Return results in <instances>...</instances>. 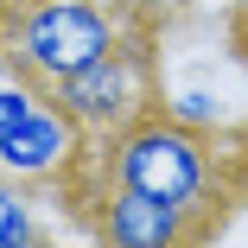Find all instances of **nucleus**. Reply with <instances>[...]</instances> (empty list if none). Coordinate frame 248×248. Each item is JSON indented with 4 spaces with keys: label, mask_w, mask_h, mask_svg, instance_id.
I'll list each match as a JSON object with an SVG mask.
<instances>
[{
    "label": "nucleus",
    "mask_w": 248,
    "mask_h": 248,
    "mask_svg": "<svg viewBox=\"0 0 248 248\" xmlns=\"http://www.w3.org/2000/svg\"><path fill=\"white\" fill-rule=\"evenodd\" d=\"M51 242V229L38 223V204L26 197V178L0 172V248H38Z\"/></svg>",
    "instance_id": "423d86ee"
},
{
    "label": "nucleus",
    "mask_w": 248,
    "mask_h": 248,
    "mask_svg": "<svg viewBox=\"0 0 248 248\" xmlns=\"http://www.w3.org/2000/svg\"><path fill=\"white\" fill-rule=\"evenodd\" d=\"M89 178V172H83ZM89 229L115 242V248H178V242H204L217 223L204 217H191L178 204H159V197H146V191H127V185H108V178H89Z\"/></svg>",
    "instance_id": "39448f33"
},
{
    "label": "nucleus",
    "mask_w": 248,
    "mask_h": 248,
    "mask_svg": "<svg viewBox=\"0 0 248 248\" xmlns=\"http://www.w3.org/2000/svg\"><path fill=\"white\" fill-rule=\"evenodd\" d=\"M83 172L108 178V185H127V191H146V197H159V204H178V210L204 217V223L223 217V185H217L210 134L172 121L166 108H146L121 134H108L83 159Z\"/></svg>",
    "instance_id": "f257e3e1"
},
{
    "label": "nucleus",
    "mask_w": 248,
    "mask_h": 248,
    "mask_svg": "<svg viewBox=\"0 0 248 248\" xmlns=\"http://www.w3.org/2000/svg\"><path fill=\"white\" fill-rule=\"evenodd\" d=\"M0 7H7V0H0Z\"/></svg>",
    "instance_id": "6e6552de"
},
{
    "label": "nucleus",
    "mask_w": 248,
    "mask_h": 248,
    "mask_svg": "<svg viewBox=\"0 0 248 248\" xmlns=\"http://www.w3.org/2000/svg\"><path fill=\"white\" fill-rule=\"evenodd\" d=\"M115 45H121V19L102 0H7L0 7V70L45 89L108 58Z\"/></svg>",
    "instance_id": "f03ea898"
},
{
    "label": "nucleus",
    "mask_w": 248,
    "mask_h": 248,
    "mask_svg": "<svg viewBox=\"0 0 248 248\" xmlns=\"http://www.w3.org/2000/svg\"><path fill=\"white\" fill-rule=\"evenodd\" d=\"M51 102H58L89 140H108V134H121L134 115L153 108V58L121 38L108 58H95V64L70 70L64 83H51Z\"/></svg>",
    "instance_id": "20e7f679"
},
{
    "label": "nucleus",
    "mask_w": 248,
    "mask_h": 248,
    "mask_svg": "<svg viewBox=\"0 0 248 248\" xmlns=\"http://www.w3.org/2000/svg\"><path fill=\"white\" fill-rule=\"evenodd\" d=\"M159 108H166L172 121H185V127H197V134H210V127L223 121V102H217L210 89H178V95H166Z\"/></svg>",
    "instance_id": "0eeeda50"
},
{
    "label": "nucleus",
    "mask_w": 248,
    "mask_h": 248,
    "mask_svg": "<svg viewBox=\"0 0 248 248\" xmlns=\"http://www.w3.org/2000/svg\"><path fill=\"white\" fill-rule=\"evenodd\" d=\"M83 159H89V134L51 102V89L0 70V172L26 185H51L77 178Z\"/></svg>",
    "instance_id": "7ed1b4c3"
}]
</instances>
